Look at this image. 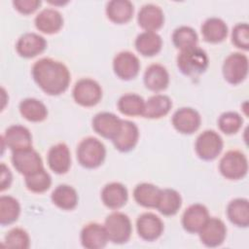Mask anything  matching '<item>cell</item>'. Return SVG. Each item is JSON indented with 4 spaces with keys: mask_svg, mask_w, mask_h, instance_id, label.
<instances>
[{
    "mask_svg": "<svg viewBox=\"0 0 249 249\" xmlns=\"http://www.w3.org/2000/svg\"><path fill=\"white\" fill-rule=\"evenodd\" d=\"M31 73L38 87L50 95H58L64 92L71 80L66 65L50 57L37 60L32 66Z\"/></svg>",
    "mask_w": 249,
    "mask_h": 249,
    "instance_id": "1",
    "label": "cell"
},
{
    "mask_svg": "<svg viewBox=\"0 0 249 249\" xmlns=\"http://www.w3.org/2000/svg\"><path fill=\"white\" fill-rule=\"evenodd\" d=\"M101 199L108 208L119 209L123 207L128 199L127 189L119 182L108 183L101 191Z\"/></svg>",
    "mask_w": 249,
    "mask_h": 249,
    "instance_id": "22",
    "label": "cell"
},
{
    "mask_svg": "<svg viewBox=\"0 0 249 249\" xmlns=\"http://www.w3.org/2000/svg\"><path fill=\"white\" fill-rule=\"evenodd\" d=\"M119 111L126 116H142L145 101L142 96L136 93H124L117 103Z\"/></svg>",
    "mask_w": 249,
    "mask_h": 249,
    "instance_id": "34",
    "label": "cell"
},
{
    "mask_svg": "<svg viewBox=\"0 0 249 249\" xmlns=\"http://www.w3.org/2000/svg\"><path fill=\"white\" fill-rule=\"evenodd\" d=\"M135 49L144 56H153L159 53L162 47L161 37L154 31H144L135 39Z\"/></svg>",
    "mask_w": 249,
    "mask_h": 249,
    "instance_id": "26",
    "label": "cell"
},
{
    "mask_svg": "<svg viewBox=\"0 0 249 249\" xmlns=\"http://www.w3.org/2000/svg\"><path fill=\"white\" fill-rule=\"evenodd\" d=\"M51 199L54 205L62 210H72L78 204V194L76 190L66 184L58 185L52 193Z\"/></svg>",
    "mask_w": 249,
    "mask_h": 249,
    "instance_id": "30",
    "label": "cell"
},
{
    "mask_svg": "<svg viewBox=\"0 0 249 249\" xmlns=\"http://www.w3.org/2000/svg\"><path fill=\"white\" fill-rule=\"evenodd\" d=\"M72 94L75 102L79 105L91 107L100 101L102 89L96 81L89 78H83L76 82Z\"/></svg>",
    "mask_w": 249,
    "mask_h": 249,
    "instance_id": "7",
    "label": "cell"
},
{
    "mask_svg": "<svg viewBox=\"0 0 249 249\" xmlns=\"http://www.w3.org/2000/svg\"><path fill=\"white\" fill-rule=\"evenodd\" d=\"M227 216L233 225L241 228H247L249 225L248 199L238 197L231 200L227 206Z\"/></svg>",
    "mask_w": 249,
    "mask_h": 249,
    "instance_id": "27",
    "label": "cell"
},
{
    "mask_svg": "<svg viewBox=\"0 0 249 249\" xmlns=\"http://www.w3.org/2000/svg\"><path fill=\"white\" fill-rule=\"evenodd\" d=\"M122 121L113 113L100 112L92 119V128L102 137L113 140L120 131Z\"/></svg>",
    "mask_w": 249,
    "mask_h": 249,
    "instance_id": "15",
    "label": "cell"
},
{
    "mask_svg": "<svg viewBox=\"0 0 249 249\" xmlns=\"http://www.w3.org/2000/svg\"><path fill=\"white\" fill-rule=\"evenodd\" d=\"M160 190L151 183H140L133 190V197L143 207L156 208Z\"/></svg>",
    "mask_w": 249,
    "mask_h": 249,
    "instance_id": "33",
    "label": "cell"
},
{
    "mask_svg": "<svg viewBox=\"0 0 249 249\" xmlns=\"http://www.w3.org/2000/svg\"><path fill=\"white\" fill-rule=\"evenodd\" d=\"M18 109L21 116L29 122H42L48 116V109L45 104L42 101L32 97L21 100Z\"/></svg>",
    "mask_w": 249,
    "mask_h": 249,
    "instance_id": "32",
    "label": "cell"
},
{
    "mask_svg": "<svg viewBox=\"0 0 249 249\" xmlns=\"http://www.w3.org/2000/svg\"><path fill=\"white\" fill-rule=\"evenodd\" d=\"M198 41L197 34L194 28L187 25H182L177 27L172 33L173 45L183 51L196 47Z\"/></svg>",
    "mask_w": 249,
    "mask_h": 249,
    "instance_id": "36",
    "label": "cell"
},
{
    "mask_svg": "<svg viewBox=\"0 0 249 249\" xmlns=\"http://www.w3.org/2000/svg\"><path fill=\"white\" fill-rule=\"evenodd\" d=\"M243 124L242 117L233 111L223 113L218 119V126L225 134L236 133Z\"/></svg>",
    "mask_w": 249,
    "mask_h": 249,
    "instance_id": "38",
    "label": "cell"
},
{
    "mask_svg": "<svg viewBox=\"0 0 249 249\" xmlns=\"http://www.w3.org/2000/svg\"><path fill=\"white\" fill-rule=\"evenodd\" d=\"M222 72L225 80L231 85H238L248 74V57L241 53H232L224 60Z\"/></svg>",
    "mask_w": 249,
    "mask_h": 249,
    "instance_id": "8",
    "label": "cell"
},
{
    "mask_svg": "<svg viewBox=\"0 0 249 249\" xmlns=\"http://www.w3.org/2000/svg\"><path fill=\"white\" fill-rule=\"evenodd\" d=\"M139 130L137 125L130 121L123 120L120 131L112 140L115 148L120 152H129L137 144Z\"/></svg>",
    "mask_w": 249,
    "mask_h": 249,
    "instance_id": "21",
    "label": "cell"
},
{
    "mask_svg": "<svg viewBox=\"0 0 249 249\" xmlns=\"http://www.w3.org/2000/svg\"><path fill=\"white\" fill-rule=\"evenodd\" d=\"M34 23L39 31L45 34H53L61 29L63 18L57 10L46 8L37 14Z\"/></svg>",
    "mask_w": 249,
    "mask_h": 249,
    "instance_id": "24",
    "label": "cell"
},
{
    "mask_svg": "<svg viewBox=\"0 0 249 249\" xmlns=\"http://www.w3.org/2000/svg\"><path fill=\"white\" fill-rule=\"evenodd\" d=\"M42 2L40 0H15L13 1V5L16 10L23 15H29L35 12L40 6Z\"/></svg>",
    "mask_w": 249,
    "mask_h": 249,
    "instance_id": "41",
    "label": "cell"
},
{
    "mask_svg": "<svg viewBox=\"0 0 249 249\" xmlns=\"http://www.w3.org/2000/svg\"><path fill=\"white\" fill-rule=\"evenodd\" d=\"M136 229L138 235L142 239L154 241L161 235L163 231V223L156 214L146 212L138 216L136 220Z\"/></svg>",
    "mask_w": 249,
    "mask_h": 249,
    "instance_id": "14",
    "label": "cell"
},
{
    "mask_svg": "<svg viewBox=\"0 0 249 249\" xmlns=\"http://www.w3.org/2000/svg\"><path fill=\"white\" fill-rule=\"evenodd\" d=\"M145 87L152 91H161L169 84V74L164 66L159 63L149 65L143 76Z\"/></svg>",
    "mask_w": 249,
    "mask_h": 249,
    "instance_id": "23",
    "label": "cell"
},
{
    "mask_svg": "<svg viewBox=\"0 0 249 249\" xmlns=\"http://www.w3.org/2000/svg\"><path fill=\"white\" fill-rule=\"evenodd\" d=\"M182 205L180 194L173 189L160 190L156 208L164 216L175 215Z\"/></svg>",
    "mask_w": 249,
    "mask_h": 249,
    "instance_id": "31",
    "label": "cell"
},
{
    "mask_svg": "<svg viewBox=\"0 0 249 249\" xmlns=\"http://www.w3.org/2000/svg\"><path fill=\"white\" fill-rule=\"evenodd\" d=\"M46 47L47 41L45 38L34 32L24 33L16 44L17 53L25 58H31L42 53Z\"/></svg>",
    "mask_w": 249,
    "mask_h": 249,
    "instance_id": "16",
    "label": "cell"
},
{
    "mask_svg": "<svg viewBox=\"0 0 249 249\" xmlns=\"http://www.w3.org/2000/svg\"><path fill=\"white\" fill-rule=\"evenodd\" d=\"M172 107L171 99L164 94H155L145 102L143 117L148 119H160L168 114Z\"/></svg>",
    "mask_w": 249,
    "mask_h": 249,
    "instance_id": "29",
    "label": "cell"
},
{
    "mask_svg": "<svg viewBox=\"0 0 249 249\" xmlns=\"http://www.w3.org/2000/svg\"><path fill=\"white\" fill-rule=\"evenodd\" d=\"M24 177L25 186L32 193H44L48 191L52 185V177L44 167Z\"/></svg>",
    "mask_w": 249,
    "mask_h": 249,
    "instance_id": "37",
    "label": "cell"
},
{
    "mask_svg": "<svg viewBox=\"0 0 249 249\" xmlns=\"http://www.w3.org/2000/svg\"><path fill=\"white\" fill-rule=\"evenodd\" d=\"M202 244L207 247L220 246L227 235V227L225 223L216 217H209L203 227L198 231Z\"/></svg>",
    "mask_w": 249,
    "mask_h": 249,
    "instance_id": "10",
    "label": "cell"
},
{
    "mask_svg": "<svg viewBox=\"0 0 249 249\" xmlns=\"http://www.w3.org/2000/svg\"><path fill=\"white\" fill-rule=\"evenodd\" d=\"M12 178L13 176L10 169L4 162H2L1 163V182H0V187H1L0 190L2 192L11 186Z\"/></svg>",
    "mask_w": 249,
    "mask_h": 249,
    "instance_id": "42",
    "label": "cell"
},
{
    "mask_svg": "<svg viewBox=\"0 0 249 249\" xmlns=\"http://www.w3.org/2000/svg\"><path fill=\"white\" fill-rule=\"evenodd\" d=\"M105 12L112 22L123 24L131 19L134 8L128 0H112L107 3Z\"/></svg>",
    "mask_w": 249,
    "mask_h": 249,
    "instance_id": "25",
    "label": "cell"
},
{
    "mask_svg": "<svg viewBox=\"0 0 249 249\" xmlns=\"http://www.w3.org/2000/svg\"><path fill=\"white\" fill-rule=\"evenodd\" d=\"M47 160L49 167L56 174L66 173L71 166V155L65 143L52 146L48 152Z\"/></svg>",
    "mask_w": 249,
    "mask_h": 249,
    "instance_id": "19",
    "label": "cell"
},
{
    "mask_svg": "<svg viewBox=\"0 0 249 249\" xmlns=\"http://www.w3.org/2000/svg\"><path fill=\"white\" fill-rule=\"evenodd\" d=\"M5 246L8 248L27 249L30 246L29 235L21 228H14L5 235Z\"/></svg>",
    "mask_w": 249,
    "mask_h": 249,
    "instance_id": "39",
    "label": "cell"
},
{
    "mask_svg": "<svg viewBox=\"0 0 249 249\" xmlns=\"http://www.w3.org/2000/svg\"><path fill=\"white\" fill-rule=\"evenodd\" d=\"M199 113L192 107H182L176 110L172 116L174 128L183 134H192L200 126Z\"/></svg>",
    "mask_w": 249,
    "mask_h": 249,
    "instance_id": "13",
    "label": "cell"
},
{
    "mask_svg": "<svg viewBox=\"0 0 249 249\" xmlns=\"http://www.w3.org/2000/svg\"><path fill=\"white\" fill-rule=\"evenodd\" d=\"M113 69L120 79L128 81L134 79L138 75L140 62L133 53L124 51L115 55L113 59Z\"/></svg>",
    "mask_w": 249,
    "mask_h": 249,
    "instance_id": "11",
    "label": "cell"
},
{
    "mask_svg": "<svg viewBox=\"0 0 249 249\" xmlns=\"http://www.w3.org/2000/svg\"><path fill=\"white\" fill-rule=\"evenodd\" d=\"M137 22L145 31L156 32L164 22L163 12L158 5L145 4L138 12Z\"/></svg>",
    "mask_w": 249,
    "mask_h": 249,
    "instance_id": "20",
    "label": "cell"
},
{
    "mask_svg": "<svg viewBox=\"0 0 249 249\" xmlns=\"http://www.w3.org/2000/svg\"><path fill=\"white\" fill-rule=\"evenodd\" d=\"M219 170L221 174L227 179H241L247 174L248 171L247 158L240 151H228L220 160Z\"/></svg>",
    "mask_w": 249,
    "mask_h": 249,
    "instance_id": "5",
    "label": "cell"
},
{
    "mask_svg": "<svg viewBox=\"0 0 249 249\" xmlns=\"http://www.w3.org/2000/svg\"><path fill=\"white\" fill-rule=\"evenodd\" d=\"M12 163L16 170L24 175H30L43 168L40 155L32 147L12 152Z\"/></svg>",
    "mask_w": 249,
    "mask_h": 249,
    "instance_id": "9",
    "label": "cell"
},
{
    "mask_svg": "<svg viewBox=\"0 0 249 249\" xmlns=\"http://www.w3.org/2000/svg\"><path fill=\"white\" fill-rule=\"evenodd\" d=\"M224 142L218 132L212 129L202 131L196 140L195 150L199 159L212 160L216 159L223 150Z\"/></svg>",
    "mask_w": 249,
    "mask_h": 249,
    "instance_id": "6",
    "label": "cell"
},
{
    "mask_svg": "<svg viewBox=\"0 0 249 249\" xmlns=\"http://www.w3.org/2000/svg\"><path fill=\"white\" fill-rule=\"evenodd\" d=\"M81 243L87 249L103 248L109 241L104 226L98 223H89L81 231Z\"/></svg>",
    "mask_w": 249,
    "mask_h": 249,
    "instance_id": "18",
    "label": "cell"
},
{
    "mask_svg": "<svg viewBox=\"0 0 249 249\" xmlns=\"http://www.w3.org/2000/svg\"><path fill=\"white\" fill-rule=\"evenodd\" d=\"M20 213V205L17 198L11 196H1L0 197V224L10 225L16 222Z\"/></svg>",
    "mask_w": 249,
    "mask_h": 249,
    "instance_id": "35",
    "label": "cell"
},
{
    "mask_svg": "<svg viewBox=\"0 0 249 249\" xmlns=\"http://www.w3.org/2000/svg\"><path fill=\"white\" fill-rule=\"evenodd\" d=\"M177 67L185 75H198L208 67V56L206 53L197 46L186 49L177 55Z\"/></svg>",
    "mask_w": 249,
    "mask_h": 249,
    "instance_id": "3",
    "label": "cell"
},
{
    "mask_svg": "<svg viewBox=\"0 0 249 249\" xmlns=\"http://www.w3.org/2000/svg\"><path fill=\"white\" fill-rule=\"evenodd\" d=\"M208 218L209 213L206 206L201 203H195L184 211L182 215V226L188 232H198Z\"/></svg>",
    "mask_w": 249,
    "mask_h": 249,
    "instance_id": "17",
    "label": "cell"
},
{
    "mask_svg": "<svg viewBox=\"0 0 249 249\" xmlns=\"http://www.w3.org/2000/svg\"><path fill=\"white\" fill-rule=\"evenodd\" d=\"M2 149L6 146L12 152L32 147V135L29 129L20 124L10 125L1 136Z\"/></svg>",
    "mask_w": 249,
    "mask_h": 249,
    "instance_id": "12",
    "label": "cell"
},
{
    "mask_svg": "<svg viewBox=\"0 0 249 249\" xmlns=\"http://www.w3.org/2000/svg\"><path fill=\"white\" fill-rule=\"evenodd\" d=\"M232 44L244 51L249 49V26L246 22H240L234 25L231 31Z\"/></svg>",
    "mask_w": 249,
    "mask_h": 249,
    "instance_id": "40",
    "label": "cell"
},
{
    "mask_svg": "<svg viewBox=\"0 0 249 249\" xmlns=\"http://www.w3.org/2000/svg\"><path fill=\"white\" fill-rule=\"evenodd\" d=\"M77 160L85 168H96L102 164L106 157L104 144L95 137L84 138L77 147Z\"/></svg>",
    "mask_w": 249,
    "mask_h": 249,
    "instance_id": "2",
    "label": "cell"
},
{
    "mask_svg": "<svg viewBox=\"0 0 249 249\" xmlns=\"http://www.w3.org/2000/svg\"><path fill=\"white\" fill-rule=\"evenodd\" d=\"M201 34L208 43H220L228 35V26L226 22L216 17L207 18L201 25Z\"/></svg>",
    "mask_w": 249,
    "mask_h": 249,
    "instance_id": "28",
    "label": "cell"
},
{
    "mask_svg": "<svg viewBox=\"0 0 249 249\" xmlns=\"http://www.w3.org/2000/svg\"><path fill=\"white\" fill-rule=\"evenodd\" d=\"M108 239L115 244L126 243L132 232V226L128 216L123 212L109 214L104 223Z\"/></svg>",
    "mask_w": 249,
    "mask_h": 249,
    "instance_id": "4",
    "label": "cell"
}]
</instances>
